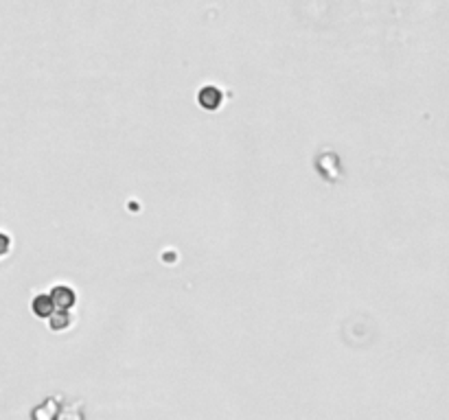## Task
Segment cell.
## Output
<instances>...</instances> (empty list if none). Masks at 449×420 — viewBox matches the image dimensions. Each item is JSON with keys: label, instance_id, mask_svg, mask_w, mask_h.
<instances>
[{"label": "cell", "instance_id": "5b68a950", "mask_svg": "<svg viewBox=\"0 0 449 420\" xmlns=\"http://www.w3.org/2000/svg\"><path fill=\"white\" fill-rule=\"evenodd\" d=\"M9 245H11V239L5 232H0V259H3L5 254L9 252Z\"/></svg>", "mask_w": 449, "mask_h": 420}, {"label": "cell", "instance_id": "6da1fadb", "mask_svg": "<svg viewBox=\"0 0 449 420\" xmlns=\"http://www.w3.org/2000/svg\"><path fill=\"white\" fill-rule=\"evenodd\" d=\"M197 99H200V105L204 109H217L224 101V95L217 86H204L200 90V95H197Z\"/></svg>", "mask_w": 449, "mask_h": 420}, {"label": "cell", "instance_id": "7a4b0ae2", "mask_svg": "<svg viewBox=\"0 0 449 420\" xmlns=\"http://www.w3.org/2000/svg\"><path fill=\"white\" fill-rule=\"evenodd\" d=\"M55 309L58 306H55V302H53L51 294H40V296H35L31 302V311L42 320L51 318L53 313H55Z\"/></svg>", "mask_w": 449, "mask_h": 420}, {"label": "cell", "instance_id": "277c9868", "mask_svg": "<svg viewBox=\"0 0 449 420\" xmlns=\"http://www.w3.org/2000/svg\"><path fill=\"white\" fill-rule=\"evenodd\" d=\"M48 320H51L48 324H51L53 331H64V328H68V326H70L68 309H58V313H53Z\"/></svg>", "mask_w": 449, "mask_h": 420}, {"label": "cell", "instance_id": "3957f363", "mask_svg": "<svg viewBox=\"0 0 449 420\" xmlns=\"http://www.w3.org/2000/svg\"><path fill=\"white\" fill-rule=\"evenodd\" d=\"M51 298H53V302H55L58 309H70V306L75 304V300H77L75 291L64 287V285H58L55 289H53L51 291Z\"/></svg>", "mask_w": 449, "mask_h": 420}]
</instances>
